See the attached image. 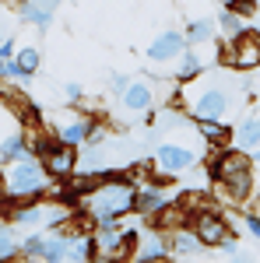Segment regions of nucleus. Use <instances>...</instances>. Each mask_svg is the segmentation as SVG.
Returning a JSON list of instances; mask_svg holds the SVG:
<instances>
[{
    "label": "nucleus",
    "instance_id": "7c9ffc66",
    "mask_svg": "<svg viewBox=\"0 0 260 263\" xmlns=\"http://www.w3.org/2000/svg\"><path fill=\"white\" fill-rule=\"evenodd\" d=\"M0 39H4V32H0Z\"/></svg>",
    "mask_w": 260,
    "mask_h": 263
},
{
    "label": "nucleus",
    "instance_id": "4be33fe9",
    "mask_svg": "<svg viewBox=\"0 0 260 263\" xmlns=\"http://www.w3.org/2000/svg\"><path fill=\"white\" fill-rule=\"evenodd\" d=\"M215 28H218V35L232 39V35H239L242 28H246V18H242V14H236V11H229V7H221L218 18H215Z\"/></svg>",
    "mask_w": 260,
    "mask_h": 263
},
{
    "label": "nucleus",
    "instance_id": "6ab92c4d",
    "mask_svg": "<svg viewBox=\"0 0 260 263\" xmlns=\"http://www.w3.org/2000/svg\"><path fill=\"white\" fill-rule=\"evenodd\" d=\"M88 126H92V120H67L57 126V141L60 144H71V147H81V144L88 141Z\"/></svg>",
    "mask_w": 260,
    "mask_h": 263
},
{
    "label": "nucleus",
    "instance_id": "c756f323",
    "mask_svg": "<svg viewBox=\"0 0 260 263\" xmlns=\"http://www.w3.org/2000/svg\"><path fill=\"white\" fill-rule=\"evenodd\" d=\"M250 158H253V165H260V147H257V151H250Z\"/></svg>",
    "mask_w": 260,
    "mask_h": 263
},
{
    "label": "nucleus",
    "instance_id": "f3484780",
    "mask_svg": "<svg viewBox=\"0 0 260 263\" xmlns=\"http://www.w3.org/2000/svg\"><path fill=\"white\" fill-rule=\"evenodd\" d=\"M200 74H204V60H200V53H194V49H183L180 57H176V74H172V81H197Z\"/></svg>",
    "mask_w": 260,
    "mask_h": 263
},
{
    "label": "nucleus",
    "instance_id": "9d476101",
    "mask_svg": "<svg viewBox=\"0 0 260 263\" xmlns=\"http://www.w3.org/2000/svg\"><path fill=\"white\" fill-rule=\"evenodd\" d=\"M183 49H186V39H183V32H176V28H165V32H159L155 39L148 42V60H155V63H169V60H176Z\"/></svg>",
    "mask_w": 260,
    "mask_h": 263
},
{
    "label": "nucleus",
    "instance_id": "5701e85b",
    "mask_svg": "<svg viewBox=\"0 0 260 263\" xmlns=\"http://www.w3.org/2000/svg\"><path fill=\"white\" fill-rule=\"evenodd\" d=\"M18 235H14V224L7 218H0V260H14L18 256Z\"/></svg>",
    "mask_w": 260,
    "mask_h": 263
},
{
    "label": "nucleus",
    "instance_id": "423d86ee",
    "mask_svg": "<svg viewBox=\"0 0 260 263\" xmlns=\"http://www.w3.org/2000/svg\"><path fill=\"white\" fill-rule=\"evenodd\" d=\"M194 162H197V155L190 147H183V144H159L155 155H151V172L159 179H172V176L190 172Z\"/></svg>",
    "mask_w": 260,
    "mask_h": 263
},
{
    "label": "nucleus",
    "instance_id": "a878e982",
    "mask_svg": "<svg viewBox=\"0 0 260 263\" xmlns=\"http://www.w3.org/2000/svg\"><path fill=\"white\" fill-rule=\"evenodd\" d=\"M242 224H246V232H250L253 239H260V211H246V214H242Z\"/></svg>",
    "mask_w": 260,
    "mask_h": 263
},
{
    "label": "nucleus",
    "instance_id": "f8f14e48",
    "mask_svg": "<svg viewBox=\"0 0 260 263\" xmlns=\"http://www.w3.org/2000/svg\"><path fill=\"white\" fill-rule=\"evenodd\" d=\"M57 7H60V0H21L18 4V18L28 21V25H36L39 32H46V28L53 25Z\"/></svg>",
    "mask_w": 260,
    "mask_h": 263
},
{
    "label": "nucleus",
    "instance_id": "39448f33",
    "mask_svg": "<svg viewBox=\"0 0 260 263\" xmlns=\"http://www.w3.org/2000/svg\"><path fill=\"white\" fill-rule=\"evenodd\" d=\"M183 95H186V105H190L186 112L194 120H221L229 112V91L221 84H204L200 91H186L183 88Z\"/></svg>",
    "mask_w": 260,
    "mask_h": 263
},
{
    "label": "nucleus",
    "instance_id": "cd10ccee",
    "mask_svg": "<svg viewBox=\"0 0 260 263\" xmlns=\"http://www.w3.org/2000/svg\"><path fill=\"white\" fill-rule=\"evenodd\" d=\"M14 49H18L14 39H7V35H4V39H0V60H11V57H14Z\"/></svg>",
    "mask_w": 260,
    "mask_h": 263
},
{
    "label": "nucleus",
    "instance_id": "0eeeda50",
    "mask_svg": "<svg viewBox=\"0 0 260 263\" xmlns=\"http://www.w3.org/2000/svg\"><path fill=\"white\" fill-rule=\"evenodd\" d=\"M190 232L200 239V246H204V249H218L225 239H232L229 221L221 218L218 211H211V207H200V211H194V214H190Z\"/></svg>",
    "mask_w": 260,
    "mask_h": 263
},
{
    "label": "nucleus",
    "instance_id": "bb28decb",
    "mask_svg": "<svg viewBox=\"0 0 260 263\" xmlns=\"http://www.w3.org/2000/svg\"><path fill=\"white\" fill-rule=\"evenodd\" d=\"M63 95H67L71 102H81V99H84V88H81L78 81H67V84H63Z\"/></svg>",
    "mask_w": 260,
    "mask_h": 263
},
{
    "label": "nucleus",
    "instance_id": "6e6552de",
    "mask_svg": "<svg viewBox=\"0 0 260 263\" xmlns=\"http://www.w3.org/2000/svg\"><path fill=\"white\" fill-rule=\"evenodd\" d=\"M42 168L49 172V179H67L71 172H78V147L71 144H60L57 137L46 144V151L39 155Z\"/></svg>",
    "mask_w": 260,
    "mask_h": 263
},
{
    "label": "nucleus",
    "instance_id": "9b49d317",
    "mask_svg": "<svg viewBox=\"0 0 260 263\" xmlns=\"http://www.w3.org/2000/svg\"><path fill=\"white\" fill-rule=\"evenodd\" d=\"M172 200V193L162 186V182H148V186H137V200H134V214H141V218H155L165 203Z\"/></svg>",
    "mask_w": 260,
    "mask_h": 263
},
{
    "label": "nucleus",
    "instance_id": "393cba45",
    "mask_svg": "<svg viewBox=\"0 0 260 263\" xmlns=\"http://www.w3.org/2000/svg\"><path fill=\"white\" fill-rule=\"evenodd\" d=\"M127 88H130V74H109V91H113L116 99H120Z\"/></svg>",
    "mask_w": 260,
    "mask_h": 263
},
{
    "label": "nucleus",
    "instance_id": "c85d7f7f",
    "mask_svg": "<svg viewBox=\"0 0 260 263\" xmlns=\"http://www.w3.org/2000/svg\"><path fill=\"white\" fill-rule=\"evenodd\" d=\"M253 193H257V203H260V179L253 176Z\"/></svg>",
    "mask_w": 260,
    "mask_h": 263
},
{
    "label": "nucleus",
    "instance_id": "412c9836",
    "mask_svg": "<svg viewBox=\"0 0 260 263\" xmlns=\"http://www.w3.org/2000/svg\"><path fill=\"white\" fill-rule=\"evenodd\" d=\"M236 147H242V151H257L260 147V116H250V120L239 123V130H236Z\"/></svg>",
    "mask_w": 260,
    "mask_h": 263
},
{
    "label": "nucleus",
    "instance_id": "ddd939ff",
    "mask_svg": "<svg viewBox=\"0 0 260 263\" xmlns=\"http://www.w3.org/2000/svg\"><path fill=\"white\" fill-rule=\"evenodd\" d=\"M123 109L130 112V116H141V112H148L151 105H155V88L148 81H130V88L120 95Z\"/></svg>",
    "mask_w": 260,
    "mask_h": 263
},
{
    "label": "nucleus",
    "instance_id": "1a4fd4ad",
    "mask_svg": "<svg viewBox=\"0 0 260 263\" xmlns=\"http://www.w3.org/2000/svg\"><path fill=\"white\" fill-rule=\"evenodd\" d=\"M130 260L137 263H155V260H169V232H162L155 224H148L144 232H137V242Z\"/></svg>",
    "mask_w": 260,
    "mask_h": 263
},
{
    "label": "nucleus",
    "instance_id": "f257e3e1",
    "mask_svg": "<svg viewBox=\"0 0 260 263\" xmlns=\"http://www.w3.org/2000/svg\"><path fill=\"white\" fill-rule=\"evenodd\" d=\"M134 200H137V182L123 179V176H109V179H99L81 197V211L92 221H99V218H127V214H134Z\"/></svg>",
    "mask_w": 260,
    "mask_h": 263
},
{
    "label": "nucleus",
    "instance_id": "b1692460",
    "mask_svg": "<svg viewBox=\"0 0 260 263\" xmlns=\"http://www.w3.org/2000/svg\"><path fill=\"white\" fill-rule=\"evenodd\" d=\"M229 11H236V14H242V18L250 21L253 18V11H257V0H221Z\"/></svg>",
    "mask_w": 260,
    "mask_h": 263
},
{
    "label": "nucleus",
    "instance_id": "2eb2a0df",
    "mask_svg": "<svg viewBox=\"0 0 260 263\" xmlns=\"http://www.w3.org/2000/svg\"><path fill=\"white\" fill-rule=\"evenodd\" d=\"M215 35H218V28H215V18H211V14L186 18V25H183V39H186V46H204V42H211Z\"/></svg>",
    "mask_w": 260,
    "mask_h": 263
},
{
    "label": "nucleus",
    "instance_id": "4468645a",
    "mask_svg": "<svg viewBox=\"0 0 260 263\" xmlns=\"http://www.w3.org/2000/svg\"><path fill=\"white\" fill-rule=\"evenodd\" d=\"M200 239L194 235V232H186V228H172L169 232V260H194V256H200Z\"/></svg>",
    "mask_w": 260,
    "mask_h": 263
},
{
    "label": "nucleus",
    "instance_id": "f03ea898",
    "mask_svg": "<svg viewBox=\"0 0 260 263\" xmlns=\"http://www.w3.org/2000/svg\"><path fill=\"white\" fill-rule=\"evenodd\" d=\"M207 168L218 182V190L232 200H250L253 197V158L242 147H225L207 158Z\"/></svg>",
    "mask_w": 260,
    "mask_h": 263
},
{
    "label": "nucleus",
    "instance_id": "aec40b11",
    "mask_svg": "<svg viewBox=\"0 0 260 263\" xmlns=\"http://www.w3.org/2000/svg\"><path fill=\"white\" fill-rule=\"evenodd\" d=\"M194 123H197L200 141L215 144V147H225V144H229V137H232V130H229L221 120H194Z\"/></svg>",
    "mask_w": 260,
    "mask_h": 263
},
{
    "label": "nucleus",
    "instance_id": "a211bd4d",
    "mask_svg": "<svg viewBox=\"0 0 260 263\" xmlns=\"http://www.w3.org/2000/svg\"><path fill=\"white\" fill-rule=\"evenodd\" d=\"M39 63H42L39 46H25V49H18V53H14V70H18V81H32V78H36V70H39Z\"/></svg>",
    "mask_w": 260,
    "mask_h": 263
},
{
    "label": "nucleus",
    "instance_id": "20e7f679",
    "mask_svg": "<svg viewBox=\"0 0 260 263\" xmlns=\"http://www.w3.org/2000/svg\"><path fill=\"white\" fill-rule=\"evenodd\" d=\"M221 60L229 67H236V70H257L260 67V32L246 25L239 35H232L221 46Z\"/></svg>",
    "mask_w": 260,
    "mask_h": 263
},
{
    "label": "nucleus",
    "instance_id": "dca6fc26",
    "mask_svg": "<svg viewBox=\"0 0 260 263\" xmlns=\"http://www.w3.org/2000/svg\"><path fill=\"white\" fill-rule=\"evenodd\" d=\"M21 155H28V134H25L21 126H11V130L0 137V165L14 162Z\"/></svg>",
    "mask_w": 260,
    "mask_h": 263
},
{
    "label": "nucleus",
    "instance_id": "7ed1b4c3",
    "mask_svg": "<svg viewBox=\"0 0 260 263\" xmlns=\"http://www.w3.org/2000/svg\"><path fill=\"white\" fill-rule=\"evenodd\" d=\"M49 172L42 168V162L36 155H21L14 162H4L0 168V190L4 200H39L49 186Z\"/></svg>",
    "mask_w": 260,
    "mask_h": 263
}]
</instances>
